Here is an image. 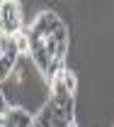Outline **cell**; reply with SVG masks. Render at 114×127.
Here are the masks:
<instances>
[{"mask_svg":"<svg viewBox=\"0 0 114 127\" xmlns=\"http://www.w3.org/2000/svg\"><path fill=\"white\" fill-rule=\"evenodd\" d=\"M0 27L5 32V37H17L24 30V17H22V5L17 2H2L0 10Z\"/></svg>","mask_w":114,"mask_h":127,"instance_id":"obj_1","label":"cell"},{"mask_svg":"<svg viewBox=\"0 0 114 127\" xmlns=\"http://www.w3.org/2000/svg\"><path fill=\"white\" fill-rule=\"evenodd\" d=\"M61 81H63L65 91H68L70 95H75V93H78V73H75L73 68H68V66H65L63 71H61Z\"/></svg>","mask_w":114,"mask_h":127,"instance_id":"obj_2","label":"cell"},{"mask_svg":"<svg viewBox=\"0 0 114 127\" xmlns=\"http://www.w3.org/2000/svg\"><path fill=\"white\" fill-rule=\"evenodd\" d=\"M15 39H17V49H19V56H24V54L29 56V54H32V44H29V37H27V32L22 30V32H19V34L15 37Z\"/></svg>","mask_w":114,"mask_h":127,"instance_id":"obj_3","label":"cell"},{"mask_svg":"<svg viewBox=\"0 0 114 127\" xmlns=\"http://www.w3.org/2000/svg\"><path fill=\"white\" fill-rule=\"evenodd\" d=\"M2 125H5V117H0V127H2Z\"/></svg>","mask_w":114,"mask_h":127,"instance_id":"obj_4","label":"cell"},{"mask_svg":"<svg viewBox=\"0 0 114 127\" xmlns=\"http://www.w3.org/2000/svg\"><path fill=\"white\" fill-rule=\"evenodd\" d=\"M112 127H114V125H112Z\"/></svg>","mask_w":114,"mask_h":127,"instance_id":"obj_5","label":"cell"}]
</instances>
